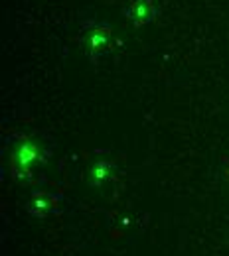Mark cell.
<instances>
[{
	"label": "cell",
	"mask_w": 229,
	"mask_h": 256,
	"mask_svg": "<svg viewBox=\"0 0 229 256\" xmlns=\"http://www.w3.org/2000/svg\"><path fill=\"white\" fill-rule=\"evenodd\" d=\"M91 176H93V180H95V178L105 180V178H107V164H99L97 168L93 170V174H91Z\"/></svg>",
	"instance_id": "5"
},
{
	"label": "cell",
	"mask_w": 229,
	"mask_h": 256,
	"mask_svg": "<svg viewBox=\"0 0 229 256\" xmlns=\"http://www.w3.org/2000/svg\"><path fill=\"white\" fill-rule=\"evenodd\" d=\"M154 14V8H152V2L150 0H134L129 10V16H131L132 22L136 24H142L146 20H150Z\"/></svg>",
	"instance_id": "3"
},
{
	"label": "cell",
	"mask_w": 229,
	"mask_h": 256,
	"mask_svg": "<svg viewBox=\"0 0 229 256\" xmlns=\"http://www.w3.org/2000/svg\"><path fill=\"white\" fill-rule=\"evenodd\" d=\"M56 205H58V199L54 197V195H38L36 199H32V203H30V209L36 211V213H48V211H52V209H56Z\"/></svg>",
	"instance_id": "4"
},
{
	"label": "cell",
	"mask_w": 229,
	"mask_h": 256,
	"mask_svg": "<svg viewBox=\"0 0 229 256\" xmlns=\"http://www.w3.org/2000/svg\"><path fill=\"white\" fill-rule=\"evenodd\" d=\"M113 34L111 28L103 22H89L85 28V46L91 58H97L101 54H105L111 46Z\"/></svg>",
	"instance_id": "1"
},
{
	"label": "cell",
	"mask_w": 229,
	"mask_h": 256,
	"mask_svg": "<svg viewBox=\"0 0 229 256\" xmlns=\"http://www.w3.org/2000/svg\"><path fill=\"white\" fill-rule=\"evenodd\" d=\"M38 160V148L32 142H24L18 146V150L14 152V166L20 170V172H28L30 166Z\"/></svg>",
	"instance_id": "2"
}]
</instances>
